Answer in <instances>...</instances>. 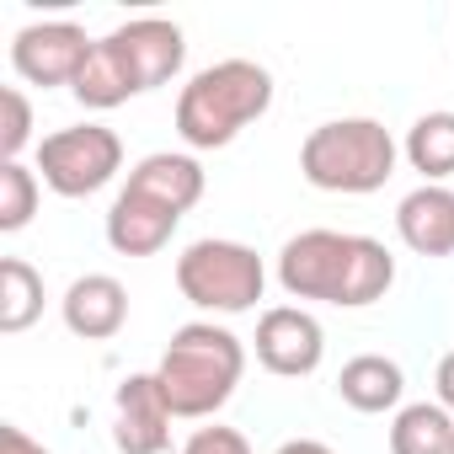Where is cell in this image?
<instances>
[{"mask_svg":"<svg viewBox=\"0 0 454 454\" xmlns=\"http://www.w3.org/2000/svg\"><path fill=\"white\" fill-rule=\"evenodd\" d=\"M278 284L294 300H321L342 310H364L390 294L395 257L374 236L353 231H300L278 252Z\"/></svg>","mask_w":454,"mask_h":454,"instance_id":"obj_1","label":"cell"},{"mask_svg":"<svg viewBox=\"0 0 454 454\" xmlns=\"http://www.w3.org/2000/svg\"><path fill=\"white\" fill-rule=\"evenodd\" d=\"M247 374V342L231 326H214V321H187L171 332L155 380L166 390L171 417H214L224 401L236 395Z\"/></svg>","mask_w":454,"mask_h":454,"instance_id":"obj_2","label":"cell"},{"mask_svg":"<svg viewBox=\"0 0 454 454\" xmlns=\"http://www.w3.org/2000/svg\"><path fill=\"white\" fill-rule=\"evenodd\" d=\"M273 107V75L257 59H219L176 97V134L187 150H224L247 123Z\"/></svg>","mask_w":454,"mask_h":454,"instance_id":"obj_3","label":"cell"},{"mask_svg":"<svg viewBox=\"0 0 454 454\" xmlns=\"http://www.w3.org/2000/svg\"><path fill=\"white\" fill-rule=\"evenodd\" d=\"M395 139L374 118L316 123L300 145V171L321 192H380L395 176Z\"/></svg>","mask_w":454,"mask_h":454,"instance_id":"obj_4","label":"cell"},{"mask_svg":"<svg viewBox=\"0 0 454 454\" xmlns=\"http://www.w3.org/2000/svg\"><path fill=\"white\" fill-rule=\"evenodd\" d=\"M176 289L187 305H198L208 316H241V310H257V300L268 289V268L241 241L203 236L176 257Z\"/></svg>","mask_w":454,"mask_h":454,"instance_id":"obj_5","label":"cell"},{"mask_svg":"<svg viewBox=\"0 0 454 454\" xmlns=\"http://www.w3.org/2000/svg\"><path fill=\"white\" fill-rule=\"evenodd\" d=\"M38 171H43V187H54L59 198H91L123 171V139L107 123L59 129L38 145Z\"/></svg>","mask_w":454,"mask_h":454,"instance_id":"obj_6","label":"cell"},{"mask_svg":"<svg viewBox=\"0 0 454 454\" xmlns=\"http://www.w3.org/2000/svg\"><path fill=\"white\" fill-rule=\"evenodd\" d=\"M91 49L97 43L75 22H33V27H22L12 38V70L27 86H75Z\"/></svg>","mask_w":454,"mask_h":454,"instance_id":"obj_7","label":"cell"},{"mask_svg":"<svg viewBox=\"0 0 454 454\" xmlns=\"http://www.w3.org/2000/svg\"><path fill=\"white\" fill-rule=\"evenodd\" d=\"M252 348H257V364H262L268 374H278V380H305V374H316L321 358H326V332H321V321H316L310 310H300V305H273V310H262Z\"/></svg>","mask_w":454,"mask_h":454,"instance_id":"obj_8","label":"cell"},{"mask_svg":"<svg viewBox=\"0 0 454 454\" xmlns=\"http://www.w3.org/2000/svg\"><path fill=\"white\" fill-rule=\"evenodd\" d=\"M107 43L123 54V65L134 70L139 91H155V86L176 81L182 65H187V38H182V27L166 22V17H134V22L113 27Z\"/></svg>","mask_w":454,"mask_h":454,"instance_id":"obj_9","label":"cell"},{"mask_svg":"<svg viewBox=\"0 0 454 454\" xmlns=\"http://www.w3.org/2000/svg\"><path fill=\"white\" fill-rule=\"evenodd\" d=\"M113 443L123 454H166L171 449V406L155 374H129L113 390Z\"/></svg>","mask_w":454,"mask_h":454,"instance_id":"obj_10","label":"cell"},{"mask_svg":"<svg viewBox=\"0 0 454 454\" xmlns=\"http://www.w3.org/2000/svg\"><path fill=\"white\" fill-rule=\"evenodd\" d=\"M176 224H182L176 208H166V203H155V198L123 187V192L113 198V208H107V247H113L118 257H155V252L176 236Z\"/></svg>","mask_w":454,"mask_h":454,"instance_id":"obj_11","label":"cell"},{"mask_svg":"<svg viewBox=\"0 0 454 454\" xmlns=\"http://www.w3.org/2000/svg\"><path fill=\"white\" fill-rule=\"evenodd\" d=\"M59 316H65V326H70L75 337L107 342V337H118L123 321H129V289H123L113 273H86V278H75V284L65 289Z\"/></svg>","mask_w":454,"mask_h":454,"instance_id":"obj_12","label":"cell"},{"mask_svg":"<svg viewBox=\"0 0 454 454\" xmlns=\"http://www.w3.org/2000/svg\"><path fill=\"white\" fill-rule=\"evenodd\" d=\"M395 231L417 257H449L454 252V192L438 182L411 187L395 203Z\"/></svg>","mask_w":454,"mask_h":454,"instance_id":"obj_13","label":"cell"},{"mask_svg":"<svg viewBox=\"0 0 454 454\" xmlns=\"http://www.w3.org/2000/svg\"><path fill=\"white\" fill-rule=\"evenodd\" d=\"M337 395H342L353 411H364V417L401 411L406 374H401V364L385 358V353H358V358L342 364V374H337Z\"/></svg>","mask_w":454,"mask_h":454,"instance_id":"obj_14","label":"cell"},{"mask_svg":"<svg viewBox=\"0 0 454 454\" xmlns=\"http://www.w3.org/2000/svg\"><path fill=\"white\" fill-rule=\"evenodd\" d=\"M123 187H134V192H145V198H155V203L176 208V214H187V208L203 198V166H198L192 155L155 150V155H145V160L129 171V182H123Z\"/></svg>","mask_w":454,"mask_h":454,"instance_id":"obj_15","label":"cell"},{"mask_svg":"<svg viewBox=\"0 0 454 454\" xmlns=\"http://www.w3.org/2000/svg\"><path fill=\"white\" fill-rule=\"evenodd\" d=\"M75 102L81 107H97V113H107V107H123L129 97H139V81H134V70L123 65V54L102 38L97 49H91V59L81 65V75H75Z\"/></svg>","mask_w":454,"mask_h":454,"instance_id":"obj_16","label":"cell"},{"mask_svg":"<svg viewBox=\"0 0 454 454\" xmlns=\"http://www.w3.org/2000/svg\"><path fill=\"white\" fill-rule=\"evenodd\" d=\"M390 454H454V411L438 401H411L390 422Z\"/></svg>","mask_w":454,"mask_h":454,"instance_id":"obj_17","label":"cell"},{"mask_svg":"<svg viewBox=\"0 0 454 454\" xmlns=\"http://www.w3.org/2000/svg\"><path fill=\"white\" fill-rule=\"evenodd\" d=\"M401 155L411 160V171H422V182L454 176V113H422L406 129Z\"/></svg>","mask_w":454,"mask_h":454,"instance_id":"obj_18","label":"cell"},{"mask_svg":"<svg viewBox=\"0 0 454 454\" xmlns=\"http://www.w3.org/2000/svg\"><path fill=\"white\" fill-rule=\"evenodd\" d=\"M43 316V273L22 257L0 262V332L17 337Z\"/></svg>","mask_w":454,"mask_h":454,"instance_id":"obj_19","label":"cell"},{"mask_svg":"<svg viewBox=\"0 0 454 454\" xmlns=\"http://www.w3.org/2000/svg\"><path fill=\"white\" fill-rule=\"evenodd\" d=\"M38 214V171H27L22 160H0V231L17 236L27 231Z\"/></svg>","mask_w":454,"mask_h":454,"instance_id":"obj_20","label":"cell"},{"mask_svg":"<svg viewBox=\"0 0 454 454\" xmlns=\"http://www.w3.org/2000/svg\"><path fill=\"white\" fill-rule=\"evenodd\" d=\"M27 145H33V102L17 86H6L0 91V160H17Z\"/></svg>","mask_w":454,"mask_h":454,"instance_id":"obj_21","label":"cell"},{"mask_svg":"<svg viewBox=\"0 0 454 454\" xmlns=\"http://www.w3.org/2000/svg\"><path fill=\"white\" fill-rule=\"evenodd\" d=\"M182 454H252V443H247V433H236V427H198L187 443H182Z\"/></svg>","mask_w":454,"mask_h":454,"instance_id":"obj_22","label":"cell"},{"mask_svg":"<svg viewBox=\"0 0 454 454\" xmlns=\"http://www.w3.org/2000/svg\"><path fill=\"white\" fill-rule=\"evenodd\" d=\"M0 454H49L38 438H27L17 422H6V427H0Z\"/></svg>","mask_w":454,"mask_h":454,"instance_id":"obj_23","label":"cell"},{"mask_svg":"<svg viewBox=\"0 0 454 454\" xmlns=\"http://www.w3.org/2000/svg\"><path fill=\"white\" fill-rule=\"evenodd\" d=\"M433 385H438V406L454 411V353L438 358V380H433Z\"/></svg>","mask_w":454,"mask_h":454,"instance_id":"obj_24","label":"cell"},{"mask_svg":"<svg viewBox=\"0 0 454 454\" xmlns=\"http://www.w3.org/2000/svg\"><path fill=\"white\" fill-rule=\"evenodd\" d=\"M273 454H332V443H321V438H289V443H278Z\"/></svg>","mask_w":454,"mask_h":454,"instance_id":"obj_25","label":"cell"}]
</instances>
